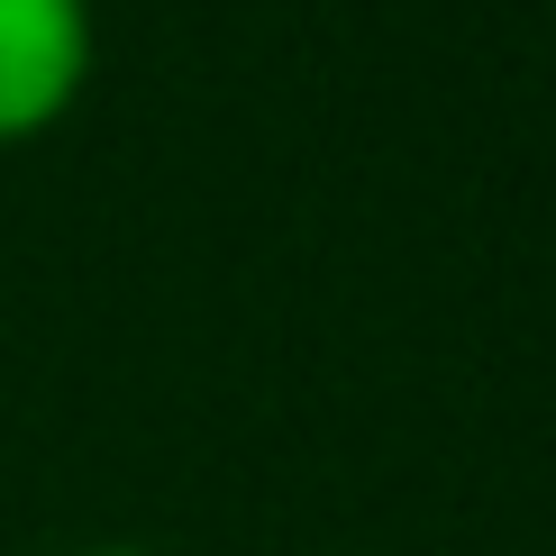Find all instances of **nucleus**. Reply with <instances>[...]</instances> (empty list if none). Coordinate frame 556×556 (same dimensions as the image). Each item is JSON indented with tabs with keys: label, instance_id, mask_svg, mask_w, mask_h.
<instances>
[{
	"label": "nucleus",
	"instance_id": "1",
	"mask_svg": "<svg viewBox=\"0 0 556 556\" xmlns=\"http://www.w3.org/2000/svg\"><path fill=\"white\" fill-rule=\"evenodd\" d=\"M91 74V0H0V147L74 110Z\"/></svg>",
	"mask_w": 556,
	"mask_h": 556
},
{
	"label": "nucleus",
	"instance_id": "2",
	"mask_svg": "<svg viewBox=\"0 0 556 556\" xmlns=\"http://www.w3.org/2000/svg\"><path fill=\"white\" fill-rule=\"evenodd\" d=\"M83 556H147V547H83Z\"/></svg>",
	"mask_w": 556,
	"mask_h": 556
}]
</instances>
